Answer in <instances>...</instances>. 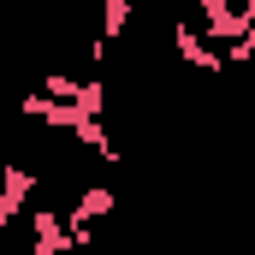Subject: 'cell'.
<instances>
[{"instance_id":"cell-6","label":"cell","mask_w":255,"mask_h":255,"mask_svg":"<svg viewBox=\"0 0 255 255\" xmlns=\"http://www.w3.org/2000/svg\"><path fill=\"white\" fill-rule=\"evenodd\" d=\"M130 18H136V0H101V36H107V42L125 36Z\"/></svg>"},{"instance_id":"cell-2","label":"cell","mask_w":255,"mask_h":255,"mask_svg":"<svg viewBox=\"0 0 255 255\" xmlns=\"http://www.w3.org/2000/svg\"><path fill=\"white\" fill-rule=\"evenodd\" d=\"M166 36H172V54H178V60L184 65H196V71H220V48H214V42H202V30H196L190 18H172V30H166Z\"/></svg>"},{"instance_id":"cell-3","label":"cell","mask_w":255,"mask_h":255,"mask_svg":"<svg viewBox=\"0 0 255 255\" xmlns=\"http://www.w3.org/2000/svg\"><path fill=\"white\" fill-rule=\"evenodd\" d=\"M30 244H36V255H65L71 250L60 208H30Z\"/></svg>"},{"instance_id":"cell-1","label":"cell","mask_w":255,"mask_h":255,"mask_svg":"<svg viewBox=\"0 0 255 255\" xmlns=\"http://www.w3.org/2000/svg\"><path fill=\"white\" fill-rule=\"evenodd\" d=\"M202 24H208V42H244L255 36V6H232V0H196Z\"/></svg>"},{"instance_id":"cell-5","label":"cell","mask_w":255,"mask_h":255,"mask_svg":"<svg viewBox=\"0 0 255 255\" xmlns=\"http://www.w3.org/2000/svg\"><path fill=\"white\" fill-rule=\"evenodd\" d=\"M71 107H77L83 119H107V83H95V77L77 83V89H71Z\"/></svg>"},{"instance_id":"cell-8","label":"cell","mask_w":255,"mask_h":255,"mask_svg":"<svg viewBox=\"0 0 255 255\" xmlns=\"http://www.w3.org/2000/svg\"><path fill=\"white\" fill-rule=\"evenodd\" d=\"M12 220H18V202H12V196L0 190V226H12Z\"/></svg>"},{"instance_id":"cell-7","label":"cell","mask_w":255,"mask_h":255,"mask_svg":"<svg viewBox=\"0 0 255 255\" xmlns=\"http://www.w3.org/2000/svg\"><path fill=\"white\" fill-rule=\"evenodd\" d=\"M42 89H48V95H60V101H71L77 77H65V71H48V77H42Z\"/></svg>"},{"instance_id":"cell-4","label":"cell","mask_w":255,"mask_h":255,"mask_svg":"<svg viewBox=\"0 0 255 255\" xmlns=\"http://www.w3.org/2000/svg\"><path fill=\"white\" fill-rule=\"evenodd\" d=\"M0 190L24 208V202L36 196V172H30V166H18V160H0Z\"/></svg>"}]
</instances>
